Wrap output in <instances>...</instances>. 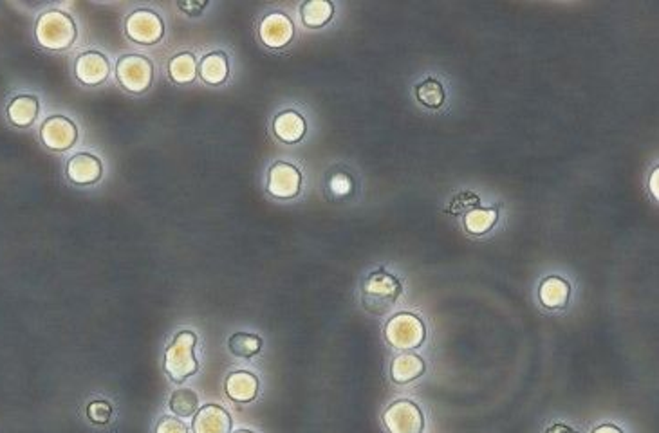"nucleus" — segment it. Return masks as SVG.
Here are the masks:
<instances>
[{
    "label": "nucleus",
    "mask_w": 659,
    "mask_h": 433,
    "mask_svg": "<svg viewBox=\"0 0 659 433\" xmlns=\"http://www.w3.org/2000/svg\"><path fill=\"white\" fill-rule=\"evenodd\" d=\"M87 417L94 424H107L112 419V406L109 401L98 399L89 403L87 406Z\"/></svg>",
    "instance_id": "obj_27"
},
{
    "label": "nucleus",
    "mask_w": 659,
    "mask_h": 433,
    "mask_svg": "<svg viewBox=\"0 0 659 433\" xmlns=\"http://www.w3.org/2000/svg\"><path fill=\"white\" fill-rule=\"evenodd\" d=\"M650 190H652V195L657 199V197H659V168H657V167L652 170V177H650Z\"/></svg>",
    "instance_id": "obj_32"
},
{
    "label": "nucleus",
    "mask_w": 659,
    "mask_h": 433,
    "mask_svg": "<svg viewBox=\"0 0 659 433\" xmlns=\"http://www.w3.org/2000/svg\"><path fill=\"white\" fill-rule=\"evenodd\" d=\"M233 433H255V431H251V429H237V431H233Z\"/></svg>",
    "instance_id": "obj_34"
},
{
    "label": "nucleus",
    "mask_w": 659,
    "mask_h": 433,
    "mask_svg": "<svg viewBox=\"0 0 659 433\" xmlns=\"http://www.w3.org/2000/svg\"><path fill=\"white\" fill-rule=\"evenodd\" d=\"M546 433H578L574 428H571V426H567V424H562V422H557V424H553V426H549L548 429H546Z\"/></svg>",
    "instance_id": "obj_31"
},
{
    "label": "nucleus",
    "mask_w": 659,
    "mask_h": 433,
    "mask_svg": "<svg viewBox=\"0 0 659 433\" xmlns=\"http://www.w3.org/2000/svg\"><path fill=\"white\" fill-rule=\"evenodd\" d=\"M402 293L403 285L400 278L386 269H376L362 282V304L372 315H385L390 311Z\"/></svg>",
    "instance_id": "obj_2"
},
{
    "label": "nucleus",
    "mask_w": 659,
    "mask_h": 433,
    "mask_svg": "<svg viewBox=\"0 0 659 433\" xmlns=\"http://www.w3.org/2000/svg\"><path fill=\"white\" fill-rule=\"evenodd\" d=\"M177 8H179L181 12H184L186 15H190V17H197V15H201V13H203V10H207V8H208V3H201V4H193V3H188V4H177Z\"/></svg>",
    "instance_id": "obj_30"
},
{
    "label": "nucleus",
    "mask_w": 659,
    "mask_h": 433,
    "mask_svg": "<svg viewBox=\"0 0 659 433\" xmlns=\"http://www.w3.org/2000/svg\"><path fill=\"white\" fill-rule=\"evenodd\" d=\"M592 433H623V431L618 426H614V424H602V426H598Z\"/></svg>",
    "instance_id": "obj_33"
},
{
    "label": "nucleus",
    "mask_w": 659,
    "mask_h": 433,
    "mask_svg": "<svg viewBox=\"0 0 659 433\" xmlns=\"http://www.w3.org/2000/svg\"><path fill=\"white\" fill-rule=\"evenodd\" d=\"M40 112V102L33 94H19L6 107L8 121L17 128H29Z\"/></svg>",
    "instance_id": "obj_16"
},
{
    "label": "nucleus",
    "mask_w": 659,
    "mask_h": 433,
    "mask_svg": "<svg viewBox=\"0 0 659 433\" xmlns=\"http://www.w3.org/2000/svg\"><path fill=\"white\" fill-rule=\"evenodd\" d=\"M385 338L395 348L412 350L425 341L427 329L419 316L412 313H400L386 322Z\"/></svg>",
    "instance_id": "obj_5"
},
{
    "label": "nucleus",
    "mask_w": 659,
    "mask_h": 433,
    "mask_svg": "<svg viewBox=\"0 0 659 433\" xmlns=\"http://www.w3.org/2000/svg\"><path fill=\"white\" fill-rule=\"evenodd\" d=\"M425 374V361L421 355L416 354H400L398 357H394L392 365H390V378L394 383L398 385H407L416 381Z\"/></svg>",
    "instance_id": "obj_19"
},
{
    "label": "nucleus",
    "mask_w": 659,
    "mask_h": 433,
    "mask_svg": "<svg viewBox=\"0 0 659 433\" xmlns=\"http://www.w3.org/2000/svg\"><path fill=\"white\" fill-rule=\"evenodd\" d=\"M273 132L282 143L295 144L304 139L307 132V123L300 112L284 110L273 119Z\"/></svg>",
    "instance_id": "obj_18"
},
{
    "label": "nucleus",
    "mask_w": 659,
    "mask_h": 433,
    "mask_svg": "<svg viewBox=\"0 0 659 433\" xmlns=\"http://www.w3.org/2000/svg\"><path fill=\"white\" fill-rule=\"evenodd\" d=\"M266 190L272 197L289 200L295 199L302 190L300 170L286 161H277L270 167L266 177Z\"/></svg>",
    "instance_id": "obj_9"
},
{
    "label": "nucleus",
    "mask_w": 659,
    "mask_h": 433,
    "mask_svg": "<svg viewBox=\"0 0 659 433\" xmlns=\"http://www.w3.org/2000/svg\"><path fill=\"white\" fill-rule=\"evenodd\" d=\"M40 141L53 152H68L78 141V127L68 116H49L40 125Z\"/></svg>",
    "instance_id": "obj_7"
},
{
    "label": "nucleus",
    "mask_w": 659,
    "mask_h": 433,
    "mask_svg": "<svg viewBox=\"0 0 659 433\" xmlns=\"http://www.w3.org/2000/svg\"><path fill=\"white\" fill-rule=\"evenodd\" d=\"M479 204H481L479 195H476V193H472V192H463V193H459L457 197H453V200L450 202L448 211H450V213H453V215L468 213L470 209L479 208Z\"/></svg>",
    "instance_id": "obj_26"
},
{
    "label": "nucleus",
    "mask_w": 659,
    "mask_h": 433,
    "mask_svg": "<svg viewBox=\"0 0 659 433\" xmlns=\"http://www.w3.org/2000/svg\"><path fill=\"white\" fill-rule=\"evenodd\" d=\"M154 433H190L184 421L174 415H161L154 426Z\"/></svg>",
    "instance_id": "obj_28"
},
{
    "label": "nucleus",
    "mask_w": 659,
    "mask_h": 433,
    "mask_svg": "<svg viewBox=\"0 0 659 433\" xmlns=\"http://www.w3.org/2000/svg\"><path fill=\"white\" fill-rule=\"evenodd\" d=\"M103 176L102 161L89 152H78L65 163V177L75 186H93Z\"/></svg>",
    "instance_id": "obj_12"
},
{
    "label": "nucleus",
    "mask_w": 659,
    "mask_h": 433,
    "mask_svg": "<svg viewBox=\"0 0 659 433\" xmlns=\"http://www.w3.org/2000/svg\"><path fill=\"white\" fill-rule=\"evenodd\" d=\"M571 297V285L560 276H546L539 287V300L546 309H564Z\"/></svg>",
    "instance_id": "obj_17"
},
{
    "label": "nucleus",
    "mask_w": 659,
    "mask_h": 433,
    "mask_svg": "<svg viewBox=\"0 0 659 433\" xmlns=\"http://www.w3.org/2000/svg\"><path fill=\"white\" fill-rule=\"evenodd\" d=\"M123 29L130 42L142 45H156L165 37L163 19L149 8H140L128 13Z\"/></svg>",
    "instance_id": "obj_6"
},
{
    "label": "nucleus",
    "mask_w": 659,
    "mask_h": 433,
    "mask_svg": "<svg viewBox=\"0 0 659 433\" xmlns=\"http://www.w3.org/2000/svg\"><path fill=\"white\" fill-rule=\"evenodd\" d=\"M78 37V28L73 17L60 10H49L38 15L35 22V40L40 47L51 53H61L73 47Z\"/></svg>",
    "instance_id": "obj_1"
},
{
    "label": "nucleus",
    "mask_w": 659,
    "mask_h": 433,
    "mask_svg": "<svg viewBox=\"0 0 659 433\" xmlns=\"http://www.w3.org/2000/svg\"><path fill=\"white\" fill-rule=\"evenodd\" d=\"M335 15V4L329 0H309L300 8L302 22L307 28H321Z\"/></svg>",
    "instance_id": "obj_21"
},
{
    "label": "nucleus",
    "mask_w": 659,
    "mask_h": 433,
    "mask_svg": "<svg viewBox=\"0 0 659 433\" xmlns=\"http://www.w3.org/2000/svg\"><path fill=\"white\" fill-rule=\"evenodd\" d=\"M416 98L421 105L428 107V109H439L443 103H444V89L443 86L434 80V78H427L423 80L421 84H418L416 87Z\"/></svg>",
    "instance_id": "obj_25"
},
{
    "label": "nucleus",
    "mask_w": 659,
    "mask_h": 433,
    "mask_svg": "<svg viewBox=\"0 0 659 433\" xmlns=\"http://www.w3.org/2000/svg\"><path fill=\"white\" fill-rule=\"evenodd\" d=\"M262 338L251 332H235L228 339V348L237 357H255L262 350Z\"/></svg>",
    "instance_id": "obj_24"
},
{
    "label": "nucleus",
    "mask_w": 659,
    "mask_h": 433,
    "mask_svg": "<svg viewBox=\"0 0 659 433\" xmlns=\"http://www.w3.org/2000/svg\"><path fill=\"white\" fill-rule=\"evenodd\" d=\"M109 72V60L100 51H84L75 61V77L85 87H98L105 84Z\"/></svg>",
    "instance_id": "obj_11"
},
{
    "label": "nucleus",
    "mask_w": 659,
    "mask_h": 433,
    "mask_svg": "<svg viewBox=\"0 0 659 433\" xmlns=\"http://www.w3.org/2000/svg\"><path fill=\"white\" fill-rule=\"evenodd\" d=\"M224 394L230 401L248 404L256 399L260 392V381L253 372L235 371L224 378Z\"/></svg>",
    "instance_id": "obj_14"
},
{
    "label": "nucleus",
    "mask_w": 659,
    "mask_h": 433,
    "mask_svg": "<svg viewBox=\"0 0 659 433\" xmlns=\"http://www.w3.org/2000/svg\"><path fill=\"white\" fill-rule=\"evenodd\" d=\"M383 422L390 433H421L425 428L421 408L409 399L392 403L383 413Z\"/></svg>",
    "instance_id": "obj_8"
},
{
    "label": "nucleus",
    "mask_w": 659,
    "mask_h": 433,
    "mask_svg": "<svg viewBox=\"0 0 659 433\" xmlns=\"http://www.w3.org/2000/svg\"><path fill=\"white\" fill-rule=\"evenodd\" d=\"M168 408L175 417L188 419L199 410V396H197L191 388H177L172 392L168 399Z\"/></svg>",
    "instance_id": "obj_23"
},
{
    "label": "nucleus",
    "mask_w": 659,
    "mask_h": 433,
    "mask_svg": "<svg viewBox=\"0 0 659 433\" xmlns=\"http://www.w3.org/2000/svg\"><path fill=\"white\" fill-rule=\"evenodd\" d=\"M499 221V211L492 208H474L465 213V228L472 235L488 233Z\"/></svg>",
    "instance_id": "obj_22"
},
{
    "label": "nucleus",
    "mask_w": 659,
    "mask_h": 433,
    "mask_svg": "<svg viewBox=\"0 0 659 433\" xmlns=\"http://www.w3.org/2000/svg\"><path fill=\"white\" fill-rule=\"evenodd\" d=\"M195 345L197 334L193 331H179L165 348L163 369L174 383L181 385L199 371Z\"/></svg>",
    "instance_id": "obj_3"
},
{
    "label": "nucleus",
    "mask_w": 659,
    "mask_h": 433,
    "mask_svg": "<svg viewBox=\"0 0 659 433\" xmlns=\"http://www.w3.org/2000/svg\"><path fill=\"white\" fill-rule=\"evenodd\" d=\"M258 37L264 45L272 49H282L291 44L295 37V24L286 13L272 12L260 20Z\"/></svg>",
    "instance_id": "obj_10"
},
{
    "label": "nucleus",
    "mask_w": 659,
    "mask_h": 433,
    "mask_svg": "<svg viewBox=\"0 0 659 433\" xmlns=\"http://www.w3.org/2000/svg\"><path fill=\"white\" fill-rule=\"evenodd\" d=\"M197 75L207 86H223L230 77V60L223 51H212L197 63Z\"/></svg>",
    "instance_id": "obj_15"
},
{
    "label": "nucleus",
    "mask_w": 659,
    "mask_h": 433,
    "mask_svg": "<svg viewBox=\"0 0 659 433\" xmlns=\"http://www.w3.org/2000/svg\"><path fill=\"white\" fill-rule=\"evenodd\" d=\"M232 415L230 412L216 403L205 404L193 415L191 431L193 433H232Z\"/></svg>",
    "instance_id": "obj_13"
},
{
    "label": "nucleus",
    "mask_w": 659,
    "mask_h": 433,
    "mask_svg": "<svg viewBox=\"0 0 659 433\" xmlns=\"http://www.w3.org/2000/svg\"><path fill=\"white\" fill-rule=\"evenodd\" d=\"M116 78L130 94H143L154 80V63L143 54H125L116 63Z\"/></svg>",
    "instance_id": "obj_4"
},
{
    "label": "nucleus",
    "mask_w": 659,
    "mask_h": 433,
    "mask_svg": "<svg viewBox=\"0 0 659 433\" xmlns=\"http://www.w3.org/2000/svg\"><path fill=\"white\" fill-rule=\"evenodd\" d=\"M168 77L175 86H190L197 78V60L191 53L184 51L174 54L167 65Z\"/></svg>",
    "instance_id": "obj_20"
},
{
    "label": "nucleus",
    "mask_w": 659,
    "mask_h": 433,
    "mask_svg": "<svg viewBox=\"0 0 659 433\" xmlns=\"http://www.w3.org/2000/svg\"><path fill=\"white\" fill-rule=\"evenodd\" d=\"M351 188H353V183H351V179H349L347 176H344V174H340V176L333 177V181H331V190H333L335 193H338V195H346V193H349V192H351Z\"/></svg>",
    "instance_id": "obj_29"
}]
</instances>
